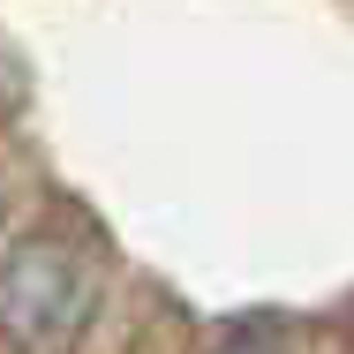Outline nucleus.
I'll list each match as a JSON object with an SVG mask.
<instances>
[{"label":"nucleus","instance_id":"1","mask_svg":"<svg viewBox=\"0 0 354 354\" xmlns=\"http://www.w3.org/2000/svg\"><path fill=\"white\" fill-rule=\"evenodd\" d=\"M98 279L61 234H15L0 249V339L15 354H68L91 332Z\"/></svg>","mask_w":354,"mask_h":354}]
</instances>
